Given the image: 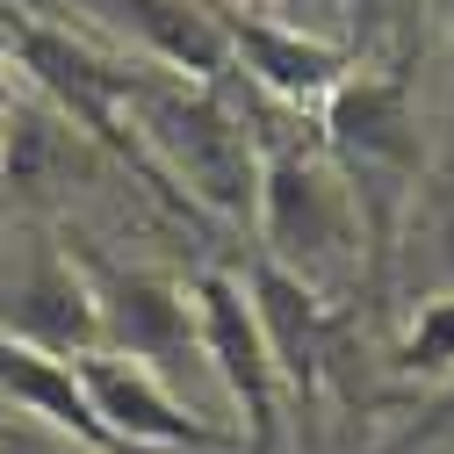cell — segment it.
Listing matches in <instances>:
<instances>
[{
	"mask_svg": "<svg viewBox=\"0 0 454 454\" xmlns=\"http://www.w3.org/2000/svg\"><path fill=\"white\" fill-rule=\"evenodd\" d=\"M253 209L267 216V246L281 260H296L303 274L325 267L339 253V239H347V202H339V188L317 174L310 159H281Z\"/></svg>",
	"mask_w": 454,
	"mask_h": 454,
	"instance_id": "8992f818",
	"label": "cell"
},
{
	"mask_svg": "<svg viewBox=\"0 0 454 454\" xmlns=\"http://www.w3.org/2000/svg\"><path fill=\"white\" fill-rule=\"evenodd\" d=\"M66 440L73 433H59V426H51V433H0V454H73Z\"/></svg>",
	"mask_w": 454,
	"mask_h": 454,
	"instance_id": "8fae6325",
	"label": "cell"
},
{
	"mask_svg": "<svg viewBox=\"0 0 454 454\" xmlns=\"http://www.w3.org/2000/svg\"><path fill=\"white\" fill-rule=\"evenodd\" d=\"M80 389L101 411V426L123 447H216L223 433H209L202 419H188L174 396L159 389V375H145V361H116V354H87L80 361Z\"/></svg>",
	"mask_w": 454,
	"mask_h": 454,
	"instance_id": "7a4b0ae2",
	"label": "cell"
},
{
	"mask_svg": "<svg viewBox=\"0 0 454 454\" xmlns=\"http://www.w3.org/2000/svg\"><path fill=\"white\" fill-rule=\"evenodd\" d=\"M202 354L216 361L223 389L246 404L253 440L274 447V354H267L260 310L231 289V281H202Z\"/></svg>",
	"mask_w": 454,
	"mask_h": 454,
	"instance_id": "3957f363",
	"label": "cell"
},
{
	"mask_svg": "<svg viewBox=\"0 0 454 454\" xmlns=\"http://www.w3.org/2000/svg\"><path fill=\"white\" fill-rule=\"evenodd\" d=\"M447 419H454V396H440V411H433V419H426V426H419V433H411V440H404V447H419V440H426V433H440V426H447Z\"/></svg>",
	"mask_w": 454,
	"mask_h": 454,
	"instance_id": "4fadbf2b",
	"label": "cell"
},
{
	"mask_svg": "<svg viewBox=\"0 0 454 454\" xmlns=\"http://www.w3.org/2000/svg\"><path fill=\"white\" fill-rule=\"evenodd\" d=\"M0 396H15V404H22L29 419L59 426V433H73V440H94V447H123L116 433L101 426V411L87 404L80 375H73L59 354H51V347L22 339V332H0Z\"/></svg>",
	"mask_w": 454,
	"mask_h": 454,
	"instance_id": "52a82bcc",
	"label": "cell"
},
{
	"mask_svg": "<svg viewBox=\"0 0 454 454\" xmlns=\"http://www.w3.org/2000/svg\"><path fill=\"white\" fill-rule=\"evenodd\" d=\"M239 43H246V59L260 66V80H267V87H281V94H332V87H339V51L303 43V29H267V22H246V29H239Z\"/></svg>",
	"mask_w": 454,
	"mask_h": 454,
	"instance_id": "9c48e42d",
	"label": "cell"
},
{
	"mask_svg": "<svg viewBox=\"0 0 454 454\" xmlns=\"http://www.w3.org/2000/svg\"><path fill=\"white\" fill-rule=\"evenodd\" d=\"M332 137L347 145L361 181H419V123L396 80H347L332 87Z\"/></svg>",
	"mask_w": 454,
	"mask_h": 454,
	"instance_id": "277c9868",
	"label": "cell"
},
{
	"mask_svg": "<svg viewBox=\"0 0 454 454\" xmlns=\"http://www.w3.org/2000/svg\"><path fill=\"white\" fill-rule=\"evenodd\" d=\"M94 317L108 325V339L130 354V361H152V368H188L195 361V317L188 303L152 274H101L94 281Z\"/></svg>",
	"mask_w": 454,
	"mask_h": 454,
	"instance_id": "5b68a950",
	"label": "cell"
},
{
	"mask_svg": "<svg viewBox=\"0 0 454 454\" xmlns=\"http://www.w3.org/2000/svg\"><path fill=\"white\" fill-rule=\"evenodd\" d=\"M260 332H267V354H274V368L289 375V382H317V296L303 289L296 274H281V267H260Z\"/></svg>",
	"mask_w": 454,
	"mask_h": 454,
	"instance_id": "ba28073f",
	"label": "cell"
},
{
	"mask_svg": "<svg viewBox=\"0 0 454 454\" xmlns=\"http://www.w3.org/2000/svg\"><path fill=\"white\" fill-rule=\"evenodd\" d=\"M396 368L404 375H454V296H426L404 347H396Z\"/></svg>",
	"mask_w": 454,
	"mask_h": 454,
	"instance_id": "30bf717a",
	"label": "cell"
},
{
	"mask_svg": "<svg viewBox=\"0 0 454 454\" xmlns=\"http://www.w3.org/2000/svg\"><path fill=\"white\" fill-rule=\"evenodd\" d=\"M433 246H440V267L454 274V202L440 209V223H433Z\"/></svg>",
	"mask_w": 454,
	"mask_h": 454,
	"instance_id": "7c38bea8",
	"label": "cell"
},
{
	"mask_svg": "<svg viewBox=\"0 0 454 454\" xmlns=\"http://www.w3.org/2000/svg\"><path fill=\"white\" fill-rule=\"evenodd\" d=\"M447 8H454V0H447Z\"/></svg>",
	"mask_w": 454,
	"mask_h": 454,
	"instance_id": "5bb4252c",
	"label": "cell"
},
{
	"mask_svg": "<svg viewBox=\"0 0 454 454\" xmlns=\"http://www.w3.org/2000/svg\"><path fill=\"white\" fill-rule=\"evenodd\" d=\"M145 130L166 152V166L223 216H246L260 202V174H253V145L246 130L223 116L216 101H188V94H152L145 101Z\"/></svg>",
	"mask_w": 454,
	"mask_h": 454,
	"instance_id": "6da1fadb",
	"label": "cell"
}]
</instances>
